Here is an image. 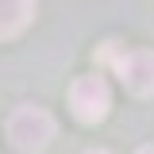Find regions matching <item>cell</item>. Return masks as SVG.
<instances>
[{
	"mask_svg": "<svg viewBox=\"0 0 154 154\" xmlns=\"http://www.w3.org/2000/svg\"><path fill=\"white\" fill-rule=\"evenodd\" d=\"M116 73H119L127 93L150 96L154 93V50H127V54H119Z\"/></svg>",
	"mask_w": 154,
	"mask_h": 154,
	"instance_id": "obj_3",
	"label": "cell"
},
{
	"mask_svg": "<svg viewBox=\"0 0 154 154\" xmlns=\"http://www.w3.org/2000/svg\"><path fill=\"white\" fill-rule=\"evenodd\" d=\"M139 154H154V146H139Z\"/></svg>",
	"mask_w": 154,
	"mask_h": 154,
	"instance_id": "obj_5",
	"label": "cell"
},
{
	"mask_svg": "<svg viewBox=\"0 0 154 154\" xmlns=\"http://www.w3.org/2000/svg\"><path fill=\"white\" fill-rule=\"evenodd\" d=\"M35 16V0H0V38H16Z\"/></svg>",
	"mask_w": 154,
	"mask_h": 154,
	"instance_id": "obj_4",
	"label": "cell"
},
{
	"mask_svg": "<svg viewBox=\"0 0 154 154\" xmlns=\"http://www.w3.org/2000/svg\"><path fill=\"white\" fill-rule=\"evenodd\" d=\"M69 108L81 123H100L108 108H112V89H108V81L104 77H77L73 85H69Z\"/></svg>",
	"mask_w": 154,
	"mask_h": 154,
	"instance_id": "obj_2",
	"label": "cell"
},
{
	"mask_svg": "<svg viewBox=\"0 0 154 154\" xmlns=\"http://www.w3.org/2000/svg\"><path fill=\"white\" fill-rule=\"evenodd\" d=\"M85 154H108V150H85Z\"/></svg>",
	"mask_w": 154,
	"mask_h": 154,
	"instance_id": "obj_6",
	"label": "cell"
},
{
	"mask_svg": "<svg viewBox=\"0 0 154 154\" xmlns=\"http://www.w3.org/2000/svg\"><path fill=\"white\" fill-rule=\"evenodd\" d=\"M8 139H12V146L23 154H38L50 146V139H54V116L35 108V104H19L16 112L8 116Z\"/></svg>",
	"mask_w": 154,
	"mask_h": 154,
	"instance_id": "obj_1",
	"label": "cell"
}]
</instances>
